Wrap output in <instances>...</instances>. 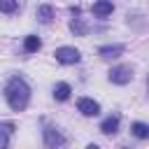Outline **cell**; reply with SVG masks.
Here are the masks:
<instances>
[{
	"label": "cell",
	"mask_w": 149,
	"mask_h": 149,
	"mask_svg": "<svg viewBox=\"0 0 149 149\" xmlns=\"http://www.w3.org/2000/svg\"><path fill=\"white\" fill-rule=\"evenodd\" d=\"M12 123H7V126H0V149H7V144H9V133H12Z\"/></svg>",
	"instance_id": "cell-14"
},
{
	"label": "cell",
	"mask_w": 149,
	"mask_h": 149,
	"mask_svg": "<svg viewBox=\"0 0 149 149\" xmlns=\"http://www.w3.org/2000/svg\"><path fill=\"white\" fill-rule=\"evenodd\" d=\"M86 149H100V147H98V144H88Z\"/></svg>",
	"instance_id": "cell-16"
},
{
	"label": "cell",
	"mask_w": 149,
	"mask_h": 149,
	"mask_svg": "<svg viewBox=\"0 0 149 149\" xmlns=\"http://www.w3.org/2000/svg\"><path fill=\"white\" fill-rule=\"evenodd\" d=\"M98 54L102 58H119L123 54V44H107V47H100Z\"/></svg>",
	"instance_id": "cell-6"
},
{
	"label": "cell",
	"mask_w": 149,
	"mask_h": 149,
	"mask_svg": "<svg viewBox=\"0 0 149 149\" xmlns=\"http://www.w3.org/2000/svg\"><path fill=\"white\" fill-rule=\"evenodd\" d=\"M70 93H72V88H70V84H65V81H61V84H56L54 86V98L56 100H68L70 98Z\"/></svg>",
	"instance_id": "cell-10"
},
{
	"label": "cell",
	"mask_w": 149,
	"mask_h": 149,
	"mask_svg": "<svg viewBox=\"0 0 149 149\" xmlns=\"http://www.w3.org/2000/svg\"><path fill=\"white\" fill-rule=\"evenodd\" d=\"M91 12H93L95 16H100V19H105V16H109V14L114 12V5H112V2H95V5L91 7Z\"/></svg>",
	"instance_id": "cell-8"
},
{
	"label": "cell",
	"mask_w": 149,
	"mask_h": 149,
	"mask_svg": "<svg viewBox=\"0 0 149 149\" xmlns=\"http://www.w3.org/2000/svg\"><path fill=\"white\" fill-rule=\"evenodd\" d=\"M63 142H65V137L56 126H44V147L47 149H58V147H63Z\"/></svg>",
	"instance_id": "cell-3"
},
{
	"label": "cell",
	"mask_w": 149,
	"mask_h": 149,
	"mask_svg": "<svg viewBox=\"0 0 149 149\" xmlns=\"http://www.w3.org/2000/svg\"><path fill=\"white\" fill-rule=\"evenodd\" d=\"M35 16H37L42 23H49V21L54 19V7H51V5H40L37 12H35Z\"/></svg>",
	"instance_id": "cell-11"
},
{
	"label": "cell",
	"mask_w": 149,
	"mask_h": 149,
	"mask_svg": "<svg viewBox=\"0 0 149 149\" xmlns=\"http://www.w3.org/2000/svg\"><path fill=\"white\" fill-rule=\"evenodd\" d=\"M147 91H149V77H147Z\"/></svg>",
	"instance_id": "cell-17"
},
{
	"label": "cell",
	"mask_w": 149,
	"mask_h": 149,
	"mask_svg": "<svg viewBox=\"0 0 149 149\" xmlns=\"http://www.w3.org/2000/svg\"><path fill=\"white\" fill-rule=\"evenodd\" d=\"M130 133L140 140H149V123H142V121H135L130 123Z\"/></svg>",
	"instance_id": "cell-9"
},
{
	"label": "cell",
	"mask_w": 149,
	"mask_h": 149,
	"mask_svg": "<svg viewBox=\"0 0 149 149\" xmlns=\"http://www.w3.org/2000/svg\"><path fill=\"white\" fill-rule=\"evenodd\" d=\"M100 130L105 133V135H114L116 130H119V116L116 114H112V116H107L102 123H100Z\"/></svg>",
	"instance_id": "cell-7"
},
{
	"label": "cell",
	"mask_w": 149,
	"mask_h": 149,
	"mask_svg": "<svg viewBox=\"0 0 149 149\" xmlns=\"http://www.w3.org/2000/svg\"><path fill=\"white\" fill-rule=\"evenodd\" d=\"M70 30H72L74 35H86V33H88V26H86L81 19H72V21H70Z\"/></svg>",
	"instance_id": "cell-13"
},
{
	"label": "cell",
	"mask_w": 149,
	"mask_h": 149,
	"mask_svg": "<svg viewBox=\"0 0 149 149\" xmlns=\"http://www.w3.org/2000/svg\"><path fill=\"white\" fill-rule=\"evenodd\" d=\"M5 98L9 102V107L14 112H21L28 107V100H30V86L21 79V77H12L5 86Z\"/></svg>",
	"instance_id": "cell-1"
},
{
	"label": "cell",
	"mask_w": 149,
	"mask_h": 149,
	"mask_svg": "<svg viewBox=\"0 0 149 149\" xmlns=\"http://www.w3.org/2000/svg\"><path fill=\"white\" fill-rule=\"evenodd\" d=\"M130 79H133V70H130V65H116V68L109 70V81H112V84L123 86V84H128Z\"/></svg>",
	"instance_id": "cell-4"
},
{
	"label": "cell",
	"mask_w": 149,
	"mask_h": 149,
	"mask_svg": "<svg viewBox=\"0 0 149 149\" xmlns=\"http://www.w3.org/2000/svg\"><path fill=\"white\" fill-rule=\"evenodd\" d=\"M77 109H79L84 116H98V114H100V105H98L93 98H79V100H77Z\"/></svg>",
	"instance_id": "cell-5"
},
{
	"label": "cell",
	"mask_w": 149,
	"mask_h": 149,
	"mask_svg": "<svg viewBox=\"0 0 149 149\" xmlns=\"http://www.w3.org/2000/svg\"><path fill=\"white\" fill-rule=\"evenodd\" d=\"M16 9H19V2H16V0H0V12L12 14V12H16Z\"/></svg>",
	"instance_id": "cell-15"
},
{
	"label": "cell",
	"mask_w": 149,
	"mask_h": 149,
	"mask_svg": "<svg viewBox=\"0 0 149 149\" xmlns=\"http://www.w3.org/2000/svg\"><path fill=\"white\" fill-rule=\"evenodd\" d=\"M54 56H56V61L63 63V65H72V63H79V61H81V54H79L74 47H58V49L54 51Z\"/></svg>",
	"instance_id": "cell-2"
},
{
	"label": "cell",
	"mask_w": 149,
	"mask_h": 149,
	"mask_svg": "<svg viewBox=\"0 0 149 149\" xmlns=\"http://www.w3.org/2000/svg\"><path fill=\"white\" fill-rule=\"evenodd\" d=\"M23 49H26L28 54H35V51H40V49H42V42H40V37H37V35H28V37L23 40Z\"/></svg>",
	"instance_id": "cell-12"
}]
</instances>
